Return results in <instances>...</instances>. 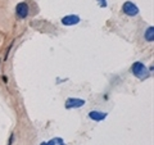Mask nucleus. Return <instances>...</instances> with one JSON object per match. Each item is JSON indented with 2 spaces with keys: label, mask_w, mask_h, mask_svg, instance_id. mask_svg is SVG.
Here are the masks:
<instances>
[{
  "label": "nucleus",
  "mask_w": 154,
  "mask_h": 145,
  "mask_svg": "<svg viewBox=\"0 0 154 145\" xmlns=\"http://www.w3.org/2000/svg\"><path fill=\"white\" fill-rule=\"evenodd\" d=\"M131 71L135 77H137V79L140 80H144L146 79L149 76V72H148V68L145 67V64L141 63V62H135L131 67Z\"/></svg>",
  "instance_id": "nucleus-1"
},
{
  "label": "nucleus",
  "mask_w": 154,
  "mask_h": 145,
  "mask_svg": "<svg viewBox=\"0 0 154 145\" xmlns=\"http://www.w3.org/2000/svg\"><path fill=\"white\" fill-rule=\"evenodd\" d=\"M144 39H145V41H148V42H153L154 41V27L153 26H149L145 30Z\"/></svg>",
  "instance_id": "nucleus-7"
},
{
  "label": "nucleus",
  "mask_w": 154,
  "mask_h": 145,
  "mask_svg": "<svg viewBox=\"0 0 154 145\" xmlns=\"http://www.w3.org/2000/svg\"><path fill=\"white\" fill-rule=\"evenodd\" d=\"M30 14V7L26 2H21L17 4L16 7V16L19 18V19H26Z\"/></svg>",
  "instance_id": "nucleus-2"
},
{
  "label": "nucleus",
  "mask_w": 154,
  "mask_h": 145,
  "mask_svg": "<svg viewBox=\"0 0 154 145\" xmlns=\"http://www.w3.org/2000/svg\"><path fill=\"white\" fill-rule=\"evenodd\" d=\"M122 12L125 14H127V16H130V17H135V16H137L140 11H139V8H137V5L135 3L125 2L123 5H122Z\"/></svg>",
  "instance_id": "nucleus-3"
},
{
  "label": "nucleus",
  "mask_w": 154,
  "mask_h": 145,
  "mask_svg": "<svg viewBox=\"0 0 154 145\" xmlns=\"http://www.w3.org/2000/svg\"><path fill=\"white\" fill-rule=\"evenodd\" d=\"M13 141H14V134H12V135H11V137H9V143H8V145H13Z\"/></svg>",
  "instance_id": "nucleus-10"
},
{
  "label": "nucleus",
  "mask_w": 154,
  "mask_h": 145,
  "mask_svg": "<svg viewBox=\"0 0 154 145\" xmlns=\"http://www.w3.org/2000/svg\"><path fill=\"white\" fill-rule=\"evenodd\" d=\"M60 145H66V144L64 143H60Z\"/></svg>",
  "instance_id": "nucleus-11"
},
{
  "label": "nucleus",
  "mask_w": 154,
  "mask_h": 145,
  "mask_svg": "<svg viewBox=\"0 0 154 145\" xmlns=\"http://www.w3.org/2000/svg\"><path fill=\"white\" fill-rule=\"evenodd\" d=\"M108 113L105 112H100V110H91V112L89 113V117L93 119V121H96V122H100V121H103L107 118Z\"/></svg>",
  "instance_id": "nucleus-6"
},
{
  "label": "nucleus",
  "mask_w": 154,
  "mask_h": 145,
  "mask_svg": "<svg viewBox=\"0 0 154 145\" xmlns=\"http://www.w3.org/2000/svg\"><path fill=\"white\" fill-rule=\"evenodd\" d=\"M62 23L64 26H75L77 23H80V17L76 16V14H69V16L62 18Z\"/></svg>",
  "instance_id": "nucleus-5"
},
{
  "label": "nucleus",
  "mask_w": 154,
  "mask_h": 145,
  "mask_svg": "<svg viewBox=\"0 0 154 145\" xmlns=\"http://www.w3.org/2000/svg\"><path fill=\"white\" fill-rule=\"evenodd\" d=\"M57 143H62V139H59V137H58V139H51L50 140V141H44V143H41L40 145H55Z\"/></svg>",
  "instance_id": "nucleus-8"
},
{
  "label": "nucleus",
  "mask_w": 154,
  "mask_h": 145,
  "mask_svg": "<svg viewBox=\"0 0 154 145\" xmlns=\"http://www.w3.org/2000/svg\"><path fill=\"white\" fill-rule=\"evenodd\" d=\"M86 101L84 99H77V98H68L66 100L64 107L66 109H73V108H81L84 107Z\"/></svg>",
  "instance_id": "nucleus-4"
},
{
  "label": "nucleus",
  "mask_w": 154,
  "mask_h": 145,
  "mask_svg": "<svg viewBox=\"0 0 154 145\" xmlns=\"http://www.w3.org/2000/svg\"><path fill=\"white\" fill-rule=\"evenodd\" d=\"M98 2L100 3V7H102V8L107 7V0H98Z\"/></svg>",
  "instance_id": "nucleus-9"
}]
</instances>
